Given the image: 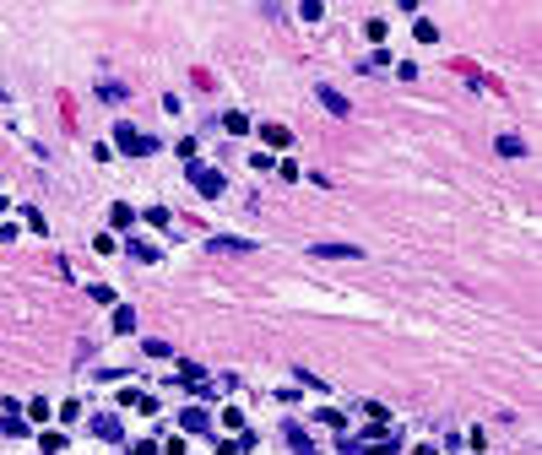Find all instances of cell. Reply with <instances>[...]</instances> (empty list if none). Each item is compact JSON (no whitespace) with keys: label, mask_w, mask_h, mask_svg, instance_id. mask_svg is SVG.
<instances>
[{"label":"cell","mask_w":542,"mask_h":455,"mask_svg":"<svg viewBox=\"0 0 542 455\" xmlns=\"http://www.w3.org/2000/svg\"><path fill=\"white\" fill-rule=\"evenodd\" d=\"M293 379H298V385H310V391H326V379H320V374H310V369H293Z\"/></svg>","instance_id":"cell-20"},{"label":"cell","mask_w":542,"mask_h":455,"mask_svg":"<svg viewBox=\"0 0 542 455\" xmlns=\"http://www.w3.org/2000/svg\"><path fill=\"white\" fill-rule=\"evenodd\" d=\"M185 179L195 185V195H207V201H217V195L228 190V179H223L217 168H207V163H185Z\"/></svg>","instance_id":"cell-2"},{"label":"cell","mask_w":542,"mask_h":455,"mask_svg":"<svg viewBox=\"0 0 542 455\" xmlns=\"http://www.w3.org/2000/svg\"><path fill=\"white\" fill-rule=\"evenodd\" d=\"M141 352H146V358H174V342H168V336H146Z\"/></svg>","instance_id":"cell-14"},{"label":"cell","mask_w":542,"mask_h":455,"mask_svg":"<svg viewBox=\"0 0 542 455\" xmlns=\"http://www.w3.org/2000/svg\"><path fill=\"white\" fill-rule=\"evenodd\" d=\"M87 293H92L98 304H114V288H109V282H92V288H87Z\"/></svg>","instance_id":"cell-25"},{"label":"cell","mask_w":542,"mask_h":455,"mask_svg":"<svg viewBox=\"0 0 542 455\" xmlns=\"http://www.w3.org/2000/svg\"><path fill=\"white\" fill-rule=\"evenodd\" d=\"M130 455H158V439H141V444H136Z\"/></svg>","instance_id":"cell-26"},{"label":"cell","mask_w":542,"mask_h":455,"mask_svg":"<svg viewBox=\"0 0 542 455\" xmlns=\"http://www.w3.org/2000/svg\"><path fill=\"white\" fill-rule=\"evenodd\" d=\"M298 17H304V22H320V17H326V6H320V0H304V6H298Z\"/></svg>","instance_id":"cell-21"},{"label":"cell","mask_w":542,"mask_h":455,"mask_svg":"<svg viewBox=\"0 0 542 455\" xmlns=\"http://www.w3.org/2000/svg\"><path fill=\"white\" fill-rule=\"evenodd\" d=\"M211 255H255V239H228V233H217V239H207Z\"/></svg>","instance_id":"cell-4"},{"label":"cell","mask_w":542,"mask_h":455,"mask_svg":"<svg viewBox=\"0 0 542 455\" xmlns=\"http://www.w3.org/2000/svg\"><path fill=\"white\" fill-rule=\"evenodd\" d=\"M179 428H185V434H211V412L207 407H185V412H179Z\"/></svg>","instance_id":"cell-5"},{"label":"cell","mask_w":542,"mask_h":455,"mask_svg":"<svg viewBox=\"0 0 542 455\" xmlns=\"http://www.w3.org/2000/svg\"><path fill=\"white\" fill-rule=\"evenodd\" d=\"M109 223H114V227H130V223H136V211H130L125 201H114V206H109Z\"/></svg>","instance_id":"cell-18"},{"label":"cell","mask_w":542,"mask_h":455,"mask_svg":"<svg viewBox=\"0 0 542 455\" xmlns=\"http://www.w3.org/2000/svg\"><path fill=\"white\" fill-rule=\"evenodd\" d=\"M168 223H174V217H168V206H152V211H146V227H158V233H163Z\"/></svg>","instance_id":"cell-19"},{"label":"cell","mask_w":542,"mask_h":455,"mask_svg":"<svg viewBox=\"0 0 542 455\" xmlns=\"http://www.w3.org/2000/svg\"><path fill=\"white\" fill-rule=\"evenodd\" d=\"M310 255H320V260H358L363 249H358V244H314Z\"/></svg>","instance_id":"cell-8"},{"label":"cell","mask_w":542,"mask_h":455,"mask_svg":"<svg viewBox=\"0 0 542 455\" xmlns=\"http://www.w3.org/2000/svg\"><path fill=\"white\" fill-rule=\"evenodd\" d=\"M22 223L33 227V233H43V227H49V223H43V211H33V206H22Z\"/></svg>","instance_id":"cell-23"},{"label":"cell","mask_w":542,"mask_h":455,"mask_svg":"<svg viewBox=\"0 0 542 455\" xmlns=\"http://www.w3.org/2000/svg\"><path fill=\"white\" fill-rule=\"evenodd\" d=\"M109 326H114L120 336H130L136 331V309H130V304H114V320H109Z\"/></svg>","instance_id":"cell-12"},{"label":"cell","mask_w":542,"mask_h":455,"mask_svg":"<svg viewBox=\"0 0 542 455\" xmlns=\"http://www.w3.org/2000/svg\"><path fill=\"white\" fill-rule=\"evenodd\" d=\"M223 130H228V136H250V114L228 108V114H223Z\"/></svg>","instance_id":"cell-13"},{"label":"cell","mask_w":542,"mask_h":455,"mask_svg":"<svg viewBox=\"0 0 542 455\" xmlns=\"http://www.w3.org/2000/svg\"><path fill=\"white\" fill-rule=\"evenodd\" d=\"M114 146H120L125 158H152V152H163V146L152 141L146 130H136L130 120H120V125H114Z\"/></svg>","instance_id":"cell-1"},{"label":"cell","mask_w":542,"mask_h":455,"mask_svg":"<svg viewBox=\"0 0 542 455\" xmlns=\"http://www.w3.org/2000/svg\"><path fill=\"white\" fill-rule=\"evenodd\" d=\"M282 439H288V450H293V455H320V450H314V444H310V434H304V428H298L293 417H288V423H282Z\"/></svg>","instance_id":"cell-6"},{"label":"cell","mask_w":542,"mask_h":455,"mask_svg":"<svg viewBox=\"0 0 542 455\" xmlns=\"http://www.w3.org/2000/svg\"><path fill=\"white\" fill-rule=\"evenodd\" d=\"M98 98H104V104H125L130 87H125V82H114V76H98Z\"/></svg>","instance_id":"cell-9"},{"label":"cell","mask_w":542,"mask_h":455,"mask_svg":"<svg viewBox=\"0 0 542 455\" xmlns=\"http://www.w3.org/2000/svg\"><path fill=\"white\" fill-rule=\"evenodd\" d=\"M255 444V434H239V439H223V444H217V455H244Z\"/></svg>","instance_id":"cell-17"},{"label":"cell","mask_w":542,"mask_h":455,"mask_svg":"<svg viewBox=\"0 0 542 455\" xmlns=\"http://www.w3.org/2000/svg\"><path fill=\"white\" fill-rule=\"evenodd\" d=\"M260 141L282 152V146H293V130H288V125H277V120H271V125H260Z\"/></svg>","instance_id":"cell-10"},{"label":"cell","mask_w":542,"mask_h":455,"mask_svg":"<svg viewBox=\"0 0 542 455\" xmlns=\"http://www.w3.org/2000/svg\"><path fill=\"white\" fill-rule=\"evenodd\" d=\"M385 65H396V60H391V55H385V49H380V55H369V60H358V71H363V76H380V71H385Z\"/></svg>","instance_id":"cell-15"},{"label":"cell","mask_w":542,"mask_h":455,"mask_svg":"<svg viewBox=\"0 0 542 455\" xmlns=\"http://www.w3.org/2000/svg\"><path fill=\"white\" fill-rule=\"evenodd\" d=\"M27 412H33V423H43V417H55V407H49V401H39V396H33V407H27Z\"/></svg>","instance_id":"cell-24"},{"label":"cell","mask_w":542,"mask_h":455,"mask_svg":"<svg viewBox=\"0 0 542 455\" xmlns=\"http://www.w3.org/2000/svg\"><path fill=\"white\" fill-rule=\"evenodd\" d=\"M92 434H98V439H109V444H120V417L98 412V417H92Z\"/></svg>","instance_id":"cell-11"},{"label":"cell","mask_w":542,"mask_h":455,"mask_svg":"<svg viewBox=\"0 0 542 455\" xmlns=\"http://www.w3.org/2000/svg\"><path fill=\"white\" fill-rule=\"evenodd\" d=\"M412 33H417V43H434V38H439V27H434V22H429V17H423V22H417V27H412Z\"/></svg>","instance_id":"cell-22"},{"label":"cell","mask_w":542,"mask_h":455,"mask_svg":"<svg viewBox=\"0 0 542 455\" xmlns=\"http://www.w3.org/2000/svg\"><path fill=\"white\" fill-rule=\"evenodd\" d=\"M314 98H320V104H326V114H336V120H347V114H353V104H347V98H342V92H336L331 82H320V87H314Z\"/></svg>","instance_id":"cell-3"},{"label":"cell","mask_w":542,"mask_h":455,"mask_svg":"<svg viewBox=\"0 0 542 455\" xmlns=\"http://www.w3.org/2000/svg\"><path fill=\"white\" fill-rule=\"evenodd\" d=\"M125 255H130V260H141V266H158V260H163V249L146 244V239H125Z\"/></svg>","instance_id":"cell-7"},{"label":"cell","mask_w":542,"mask_h":455,"mask_svg":"<svg viewBox=\"0 0 542 455\" xmlns=\"http://www.w3.org/2000/svg\"><path fill=\"white\" fill-rule=\"evenodd\" d=\"M494 152H504V158H526V141H521V136H499Z\"/></svg>","instance_id":"cell-16"}]
</instances>
